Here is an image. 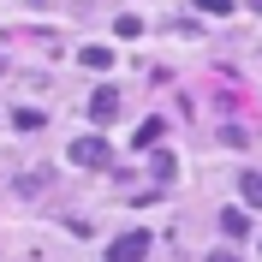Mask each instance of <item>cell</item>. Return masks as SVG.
Returning a JSON list of instances; mask_svg holds the SVG:
<instances>
[{
  "mask_svg": "<svg viewBox=\"0 0 262 262\" xmlns=\"http://www.w3.org/2000/svg\"><path fill=\"white\" fill-rule=\"evenodd\" d=\"M149 256V232H119L107 245V262H143Z\"/></svg>",
  "mask_w": 262,
  "mask_h": 262,
  "instance_id": "6da1fadb",
  "label": "cell"
},
{
  "mask_svg": "<svg viewBox=\"0 0 262 262\" xmlns=\"http://www.w3.org/2000/svg\"><path fill=\"white\" fill-rule=\"evenodd\" d=\"M72 161L78 167H107V143H101V137H78V143H72Z\"/></svg>",
  "mask_w": 262,
  "mask_h": 262,
  "instance_id": "7a4b0ae2",
  "label": "cell"
},
{
  "mask_svg": "<svg viewBox=\"0 0 262 262\" xmlns=\"http://www.w3.org/2000/svg\"><path fill=\"white\" fill-rule=\"evenodd\" d=\"M114 114H119V90H96V101H90V119H96V125H107Z\"/></svg>",
  "mask_w": 262,
  "mask_h": 262,
  "instance_id": "3957f363",
  "label": "cell"
},
{
  "mask_svg": "<svg viewBox=\"0 0 262 262\" xmlns=\"http://www.w3.org/2000/svg\"><path fill=\"white\" fill-rule=\"evenodd\" d=\"M221 232H227V238H245V232H250V214L227 203V209H221Z\"/></svg>",
  "mask_w": 262,
  "mask_h": 262,
  "instance_id": "277c9868",
  "label": "cell"
},
{
  "mask_svg": "<svg viewBox=\"0 0 262 262\" xmlns=\"http://www.w3.org/2000/svg\"><path fill=\"white\" fill-rule=\"evenodd\" d=\"M161 119H143V125H137V137H131V149H155V143H161Z\"/></svg>",
  "mask_w": 262,
  "mask_h": 262,
  "instance_id": "5b68a950",
  "label": "cell"
},
{
  "mask_svg": "<svg viewBox=\"0 0 262 262\" xmlns=\"http://www.w3.org/2000/svg\"><path fill=\"white\" fill-rule=\"evenodd\" d=\"M238 191H245V209H262V173H238Z\"/></svg>",
  "mask_w": 262,
  "mask_h": 262,
  "instance_id": "8992f818",
  "label": "cell"
},
{
  "mask_svg": "<svg viewBox=\"0 0 262 262\" xmlns=\"http://www.w3.org/2000/svg\"><path fill=\"white\" fill-rule=\"evenodd\" d=\"M173 173H179V161H173V155H167V149H155V179L167 185V179H173Z\"/></svg>",
  "mask_w": 262,
  "mask_h": 262,
  "instance_id": "52a82bcc",
  "label": "cell"
},
{
  "mask_svg": "<svg viewBox=\"0 0 262 262\" xmlns=\"http://www.w3.org/2000/svg\"><path fill=\"white\" fill-rule=\"evenodd\" d=\"M114 30H119V36H125V42H131V36H143V18H137V12H125V18H119V24H114Z\"/></svg>",
  "mask_w": 262,
  "mask_h": 262,
  "instance_id": "ba28073f",
  "label": "cell"
},
{
  "mask_svg": "<svg viewBox=\"0 0 262 262\" xmlns=\"http://www.w3.org/2000/svg\"><path fill=\"white\" fill-rule=\"evenodd\" d=\"M83 66H96V72H107V66H114V54H107V48H83Z\"/></svg>",
  "mask_w": 262,
  "mask_h": 262,
  "instance_id": "9c48e42d",
  "label": "cell"
},
{
  "mask_svg": "<svg viewBox=\"0 0 262 262\" xmlns=\"http://www.w3.org/2000/svg\"><path fill=\"white\" fill-rule=\"evenodd\" d=\"M12 125H18V131H36V125H42V114H36V107H18Z\"/></svg>",
  "mask_w": 262,
  "mask_h": 262,
  "instance_id": "30bf717a",
  "label": "cell"
},
{
  "mask_svg": "<svg viewBox=\"0 0 262 262\" xmlns=\"http://www.w3.org/2000/svg\"><path fill=\"white\" fill-rule=\"evenodd\" d=\"M196 6H203L209 18H227V12H232V0H196Z\"/></svg>",
  "mask_w": 262,
  "mask_h": 262,
  "instance_id": "8fae6325",
  "label": "cell"
},
{
  "mask_svg": "<svg viewBox=\"0 0 262 262\" xmlns=\"http://www.w3.org/2000/svg\"><path fill=\"white\" fill-rule=\"evenodd\" d=\"M209 262H245V256H238V250H214Z\"/></svg>",
  "mask_w": 262,
  "mask_h": 262,
  "instance_id": "7c38bea8",
  "label": "cell"
},
{
  "mask_svg": "<svg viewBox=\"0 0 262 262\" xmlns=\"http://www.w3.org/2000/svg\"><path fill=\"white\" fill-rule=\"evenodd\" d=\"M250 6H256V12H262V0H250Z\"/></svg>",
  "mask_w": 262,
  "mask_h": 262,
  "instance_id": "4fadbf2b",
  "label": "cell"
}]
</instances>
